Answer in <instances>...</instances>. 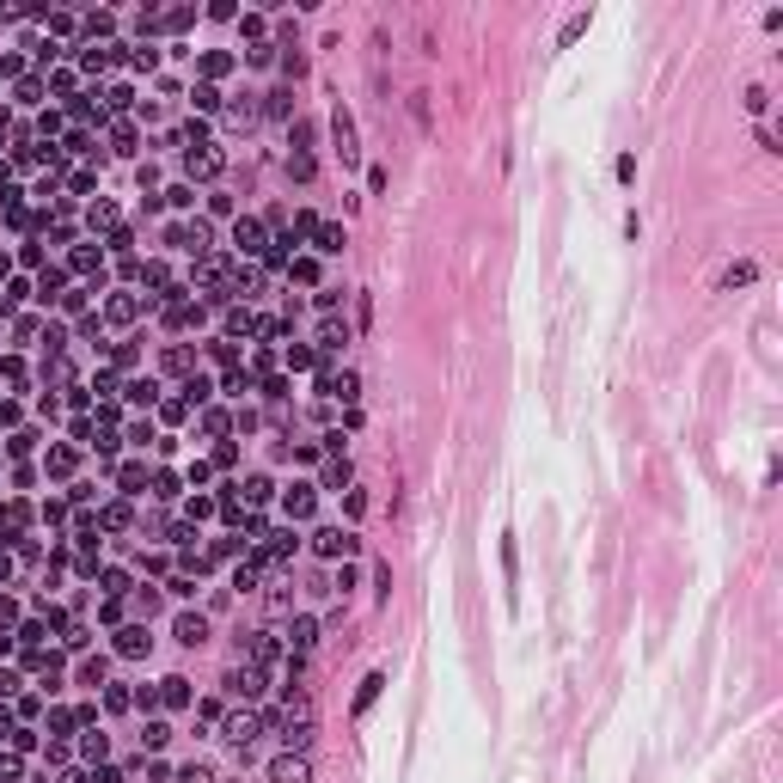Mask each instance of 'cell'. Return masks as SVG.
I'll return each mask as SVG.
<instances>
[{
  "label": "cell",
  "instance_id": "1",
  "mask_svg": "<svg viewBox=\"0 0 783 783\" xmlns=\"http://www.w3.org/2000/svg\"><path fill=\"white\" fill-rule=\"evenodd\" d=\"M300 777H306V765H294V759H281V765H276V783H300Z\"/></svg>",
  "mask_w": 783,
  "mask_h": 783
}]
</instances>
